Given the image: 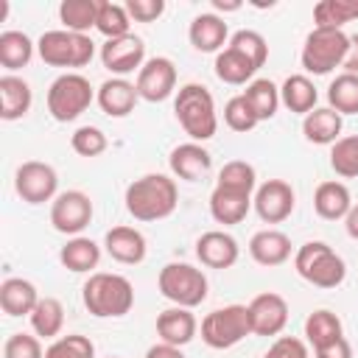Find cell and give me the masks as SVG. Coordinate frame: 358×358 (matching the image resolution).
<instances>
[{
    "instance_id": "obj_24",
    "label": "cell",
    "mask_w": 358,
    "mask_h": 358,
    "mask_svg": "<svg viewBox=\"0 0 358 358\" xmlns=\"http://www.w3.org/2000/svg\"><path fill=\"white\" fill-rule=\"evenodd\" d=\"M39 291L31 280L22 277H8L0 285V308L6 316H31L36 302H39Z\"/></svg>"
},
{
    "instance_id": "obj_19",
    "label": "cell",
    "mask_w": 358,
    "mask_h": 358,
    "mask_svg": "<svg viewBox=\"0 0 358 358\" xmlns=\"http://www.w3.org/2000/svg\"><path fill=\"white\" fill-rule=\"evenodd\" d=\"M95 101L103 109V115H109V117H126L129 112H134V103L140 101V92H137V87L131 81L112 76V78H106L98 87Z\"/></svg>"
},
{
    "instance_id": "obj_35",
    "label": "cell",
    "mask_w": 358,
    "mask_h": 358,
    "mask_svg": "<svg viewBox=\"0 0 358 358\" xmlns=\"http://www.w3.org/2000/svg\"><path fill=\"white\" fill-rule=\"evenodd\" d=\"M98 3L101 0H62L59 6V20L64 31L73 34H87L98 22Z\"/></svg>"
},
{
    "instance_id": "obj_23",
    "label": "cell",
    "mask_w": 358,
    "mask_h": 358,
    "mask_svg": "<svg viewBox=\"0 0 358 358\" xmlns=\"http://www.w3.org/2000/svg\"><path fill=\"white\" fill-rule=\"evenodd\" d=\"M249 255L260 266H282L291 257V238L280 229H260L249 241Z\"/></svg>"
},
{
    "instance_id": "obj_47",
    "label": "cell",
    "mask_w": 358,
    "mask_h": 358,
    "mask_svg": "<svg viewBox=\"0 0 358 358\" xmlns=\"http://www.w3.org/2000/svg\"><path fill=\"white\" fill-rule=\"evenodd\" d=\"M263 358H308V344L296 336H280Z\"/></svg>"
},
{
    "instance_id": "obj_48",
    "label": "cell",
    "mask_w": 358,
    "mask_h": 358,
    "mask_svg": "<svg viewBox=\"0 0 358 358\" xmlns=\"http://www.w3.org/2000/svg\"><path fill=\"white\" fill-rule=\"evenodd\" d=\"M313 352H316V358H352V347H350V341L344 336L330 341V344H324V347H319V350H313Z\"/></svg>"
},
{
    "instance_id": "obj_16",
    "label": "cell",
    "mask_w": 358,
    "mask_h": 358,
    "mask_svg": "<svg viewBox=\"0 0 358 358\" xmlns=\"http://www.w3.org/2000/svg\"><path fill=\"white\" fill-rule=\"evenodd\" d=\"M241 246L238 241L224 229H210L196 241V257L207 268H229L238 263Z\"/></svg>"
},
{
    "instance_id": "obj_9",
    "label": "cell",
    "mask_w": 358,
    "mask_h": 358,
    "mask_svg": "<svg viewBox=\"0 0 358 358\" xmlns=\"http://www.w3.org/2000/svg\"><path fill=\"white\" fill-rule=\"evenodd\" d=\"M252 336L249 308L246 305H227L215 308L201 319V341L213 350H229Z\"/></svg>"
},
{
    "instance_id": "obj_43",
    "label": "cell",
    "mask_w": 358,
    "mask_h": 358,
    "mask_svg": "<svg viewBox=\"0 0 358 358\" xmlns=\"http://www.w3.org/2000/svg\"><path fill=\"white\" fill-rule=\"evenodd\" d=\"M106 145H109V140H106V134H103L98 126H78V129L70 134V148H73L78 157H87V159L101 157V154L106 151Z\"/></svg>"
},
{
    "instance_id": "obj_36",
    "label": "cell",
    "mask_w": 358,
    "mask_h": 358,
    "mask_svg": "<svg viewBox=\"0 0 358 358\" xmlns=\"http://www.w3.org/2000/svg\"><path fill=\"white\" fill-rule=\"evenodd\" d=\"M327 103L341 117L358 115V76L355 73H338L327 87Z\"/></svg>"
},
{
    "instance_id": "obj_22",
    "label": "cell",
    "mask_w": 358,
    "mask_h": 358,
    "mask_svg": "<svg viewBox=\"0 0 358 358\" xmlns=\"http://www.w3.org/2000/svg\"><path fill=\"white\" fill-rule=\"evenodd\" d=\"M34 103L31 84L14 73H6L0 78V117L3 120H20L28 115Z\"/></svg>"
},
{
    "instance_id": "obj_32",
    "label": "cell",
    "mask_w": 358,
    "mask_h": 358,
    "mask_svg": "<svg viewBox=\"0 0 358 358\" xmlns=\"http://www.w3.org/2000/svg\"><path fill=\"white\" fill-rule=\"evenodd\" d=\"M28 319L39 338H59V333L64 327V305L56 296H42Z\"/></svg>"
},
{
    "instance_id": "obj_25",
    "label": "cell",
    "mask_w": 358,
    "mask_h": 358,
    "mask_svg": "<svg viewBox=\"0 0 358 358\" xmlns=\"http://www.w3.org/2000/svg\"><path fill=\"white\" fill-rule=\"evenodd\" d=\"M341 129H344V120L330 106H316L302 120V134L313 145H333L341 137Z\"/></svg>"
},
{
    "instance_id": "obj_42",
    "label": "cell",
    "mask_w": 358,
    "mask_h": 358,
    "mask_svg": "<svg viewBox=\"0 0 358 358\" xmlns=\"http://www.w3.org/2000/svg\"><path fill=\"white\" fill-rule=\"evenodd\" d=\"M45 358H95V344L81 333H67L50 341Z\"/></svg>"
},
{
    "instance_id": "obj_14",
    "label": "cell",
    "mask_w": 358,
    "mask_h": 358,
    "mask_svg": "<svg viewBox=\"0 0 358 358\" xmlns=\"http://www.w3.org/2000/svg\"><path fill=\"white\" fill-rule=\"evenodd\" d=\"M134 87H137L140 98L151 101V103H159V101L171 98L173 90H176V67H173V62L168 56L145 59V64L137 73Z\"/></svg>"
},
{
    "instance_id": "obj_12",
    "label": "cell",
    "mask_w": 358,
    "mask_h": 358,
    "mask_svg": "<svg viewBox=\"0 0 358 358\" xmlns=\"http://www.w3.org/2000/svg\"><path fill=\"white\" fill-rule=\"evenodd\" d=\"M252 204L263 224H282L296 207V193L285 179H266L257 185Z\"/></svg>"
},
{
    "instance_id": "obj_5",
    "label": "cell",
    "mask_w": 358,
    "mask_h": 358,
    "mask_svg": "<svg viewBox=\"0 0 358 358\" xmlns=\"http://www.w3.org/2000/svg\"><path fill=\"white\" fill-rule=\"evenodd\" d=\"M350 53V36L338 28H313L305 36L302 45V67L313 76H327L336 67H344V59Z\"/></svg>"
},
{
    "instance_id": "obj_10",
    "label": "cell",
    "mask_w": 358,
    "mask_h": 358,
    "mask_svg": "<svg viewBox=\"0 0 358 358\" xmlns=\"http://www.w3.org/2000/svg\"><path fill=\"white\" fill-rule=\"evenodd\" d=\"M14 190L25 204H45L53 201L59 193V176L56 168L39 159H28L14 173Z\"/></svg>"
},
{
    "instance_id": "obj_7",
    "label": "cell",
    "mask_w": 358,
    "mask_h": 358,
    "mask_svg": "<svg viewBox=\"0 0 358 358\" xmlns=\"http://www.w3.org/2000/svg\"><path fill=\"white\" fill-rule=\"evenodd\" d=\"M95 90L90 84L87 76L81 73H62L50 90H48V112L53 120L59 123H70L76 120L81 112L90 109V103L95 101Z\"/></svg>"
},
{
    "instance_id": "obj_52",
    "label": "cell",
    "mask_w": 358,
    "mask_h": 358,
    "mask_svg": "<svg viewBox=\"0 0 358 358\" xmlns=\"http://www.w3.org/2000/svg\"><path fill=\"white\" fill-rule=\"evenodd\" d=\"M243 3L241 0H213V8L215 11H238Z\"/></svg>"
},
{
    "instance_id": "obj_2",
    "label": "cell",
    "mask_w": 358,
    "mask_h": 358,
    "mask_svg": "<svg viewBox=\"0 0 358 358\" xmlns=\"http://www.w3.org/2000/svg\"><path fill=\"white\" fill-rule=\"evenodd\" d=\"M173 112L179 126L185 129V134L193 143H204L210 137H215L218 131V112H215V101L213 92L204 84H185L179 87L176 98H173Z\"/></svg>"
},
{
    "instance_id": "obj_3",
    "label": "cell",
    "mask_w": 358,
    "mask_h": 358,
    "mask_svg": "<svg viewBox=\"0 0 358 358\" xmlns=\"http://www.w3.org/2000/svg\"><path fill=\"white\" fill-rule=\"evenodd\" d=\"M84 308L98 319H117L126 316L134 305V288L123 274L95 271L81 288Z\"/></svg>"
},
{
    "instance_id": "obj_38",
    "label": "cell",
    "mask_w": 358,
    "mask_h": 358,
    "mask_svg": "<svg viewBox=\"0 0 358 358\" xmlns=\"http://www.w3.org/2000/svg\"><path fill=\"white\" fill-rule=\"evenodd\" d=\"M218 187H227V190H238V193L252 196L255 187H257L255 165H249L246 159H229V162L218 171Z\"/></svg>"
},
{
    "instance_id": "obj_13",
    "label": "cell",
    "mask_w": 358,
    "mask_h": 358,
    "mask_svg": "<svg viewBox=\"0 0 358 358\" xmlns=\"http://www.w3.org/2000/svg\"><path fill=\"white\" fill-rule=\"evenodd\" d=\"M101 62L103 67L123 78L129 73H140V67L145 64V42L137 36V34H126V36H117V39H106L101 45Z\"/></svg>"
},
{
    "instance_id": "obj_50",
    "label": "cell",
    "mask_w": 358,
    "mask_h": 358,
    "mask_svg": "<svg viewBox=\"0 0 358 358\" xmlns=\"http://www.w3.org/2000/svg\"><path fill=\"white\" fill-rule=\"evenodd\" d=\"M344 73H355L358 76V34L350 36V53L344 59Z\"/></svg>"
},
{
    "instance_id": "obj_37",
    "label": "cell",
    "mask_w": 358,
    "mask_h": 358,
    "mask_svg": "<svg viewBox=\"0 0 358 358\" xmlns=\"http://www.w3.org/2000/svg\"><path fill=\"white\" fill-rule=\"evenodd\" d=\"M358 20V0H322L313 6V28H338Z\"/></svg>"
},
{
    "instance_id": "obj_34",
    "label": "cell",
    "mask_w": 358,
    "mask_h": 358,
    "mask_svg": "<svg viewBox=\"0 0 358 358\" xmlns=\"http://www.w3.org/2000/svg\"><path fill=\"white\" fill-rule=\"evenodd\" d=\"M243 98L249 101L257 120H271L277 115V106H280V87L271 78H255L246 84Z\"/></svg>"
},
{
    "instance_id": "obj_30",
    "label": "cell",
    "mask_w": 358,
    "mask_h": 358,
    "mask_svg": "<svg viewBox=\"0 0 358 358\" xmlns=\"http://www.w3.org/2000/svg\"><path fill=\"white\" fill-rule=\"evenodd\" d=\"M215 76L224 81V84H249V81H255V73H257V67L243 56V53H238L235 48H224L221 53H215Z\"/></svg>"
},
{
    "instance_id": "obj_44",
    "label": "cell",
    "mask_w": 358,
    "mask_h": 358,
    "mask_svg": "<svg viewBox=\"0 0 358 358\" xmlns=\"http://www.w3.org/2000/svg\"><path fill=\"white\" fill-rule=\"evenodd\" d=\"M224 123L232 131H252L260 120H257V115L252 112V106H249V101L243 95H232L227 101V106H224Z\"/></svg>"
},
{
    "instance_id": "obj_21",
    "label": "cell",
    "mask_w": 358,
    "mask_h": 358,
    "mask_svg": "<svg viewBox=\"0 0 358 358\" xmlns=\"http://www.w3.org/2000/svg\"><path fill=\"white\" fill-rule=\"evenodd\" d=\"M187 39L199 53H221L229 39V28L218 14H199L187 28Z\"/></svg>"
},
{
    "instance_id": "obj_26",
    "label": "cell",
    "mask_w": 358,
    "mask_h": 358,
    "mask_svg": "<svg viewBox=\"0 0 358 358\" xmlns=\"http://www.w3.org/2000/svg\"><path fill=\"white\" fill-rule=\"evenodd\" d=\"M313 210L324 221H341V218H347V213L352 210V199H350L347 185L338 182V179L322 182L316 187V193H313Z\"/></svg>"
},
{
    "instance_id": "obj_15",
    "label": "cell",
    "mask_w": 358,
    "mask_h": 358,
    "mask_svg": "<svg viewBox=\"0 0 358 358\" xmlns=\"http://www.w3.org/2000/svg\"><path fill=\"white\" fill-rule=\"evenodd\" d=\"M246 308H249L252 336H280L288 324V302L274 291L257 294Z\"/></svg>"
},
{
    "instance_id": "obj_51",
    "label": "cell",
    "mask_w": 358,
    "mask_h": 358,
    "mask_svg": "<svg viewBox=\"0 0 358 358\" xmlns=\"http://www.w3.org/2000/svg\"><path fill=\"white\" fill-rule=\"evenodd\" d=\"M344 227H347V235H350L352 241H358V204H352V210L347 213Z\"/></svg>"
},
{
    "instance_id": "obj_49",
    "label": "cell",
    "mask_w": 358,
    "mask_h": 358,
    "mask_svg": "<svg viewBox=\"0 0 358 358\" xmlns=\"http://www.w3.org/2000/svg\"><path fill=\"white\" fill-rule=\"evenodd\" d=\"M145 358H185V352H182V347H173V344L159 341V344H154V347L145 350Z\"/></svg>"
},
{
    "instance_id": "obj_6",
    "label": "cell",
    "mask_w": 358,
    "mask_h": 358,
    "mask_svg": "<svg viewBox=\"0 0 358 358\" xmlns=\"http://www.w3.org/2000/svg\"><path fill=\"white\" fill-rule=\"evenodd\" d=\"M36 53L50 67H87L95 56V42L90 34H73V31H45L36 42Z\"/></svg>"
},
{
    "instance_id": "obj_18",
    "label": "cell",
    "mask_w": 358,
    "mask_h": 358,
    "mask_svg": "<svg viewBox=\"0 0 358 358\" xmlns=\"http://www.w3.org/2000/svg\"><path fill=\"white\" fill-rule=\"evenodd\" d=\"M103 246H106V255L123 266H137L145 260V235L134 227H112L103 238Z\"/></svg>"
},
{
    "instance_id": "obj_53",
    "label": "cell",
    "mask_w": 358,
    "mask_h": 358,
    "mask_svg": "<svg viewBox=\"0 0 358 358\" xmlns=\"http://www.w3.org/2000/svg\"><path fill=\"white\" fill-rule=\"evenodd\" d=\"M109 358H117V355H109Z\"/></svg>"
},
{
    "instance_id": "obj_29",
    "label": "cell",
    "mask_w": 358,
    "mask_h": 358,
    "mask_svg": "<svg viewBox=\"0 0 358 358\" xmlns=\"http://www.w3.org/2000/svg\"><path fill=\"white\" fill-rule=\"evenodd\" d=\"M59 260L64 268L76 271V274H84V271H92L101 260V246L92 241V238H84V235H76L70 238L62 252H59Z\"/></svg>"
},
{
    "instance_id": "obj_28",
    "label": "cell",
    "mask_w": 358,
    "mask_h": 358,
    "mask_svg": "<svg viewBox=\"0 0 358 358\" xmlns=\"http://www.w3.org/2000/svg\"><path fill=\"white\" fill-rule=\"evenodd\" d=\"M316 101H319V92L313 87V81L305 76V73H294L282 81L280 87V103L288 109V112H296V115H308L316 109Z\"/></svg>"
},
{
    "instance_id": "obj_40",
    "label": "cell",
    "mask_w": 358,
    "mask_h": 358,
    "mask_svg": "<svg viewBox=\"0 0 358 358\" xmlns=\"http://www.w3.org/2000/svg\"><path fill=\"white\" fill-rule=\"evenodd\" d=\"M330 168L341 179H355L358 176V134L338 137L330 148Z\"/></svg>"
},
{
    "instance_id": "obj_41",
    "label": "cell",
    "mask_w": 358,
    "mask_h": 358,
    "mask_svg": "<svg viewBox=\"0 0 358 358\" xmlns=\"http://www.w3.org/2000/svg\"><path fill=\"white\" fill-rule=\"evenodd\" d=\"M229 48H235L238 53H243L257 70L266 64V59H268V42L263 39V34H257V31H252V28H243V31H235L232 36H229Z\"/></svg>"
},
{
    "instance_id": "obj_46",
    "label": "cell",
    "mask_w": 358,
    "mask_h": 358,
    "mask_svg": "<svg viewBox=\"0 0 358 358\" xmlns=\"http://www.w3.org/2000/svg\"><path fill=\"white\" fill-rule=\"evenodd\" d=\"M126 11L134 22H154L165 14V0H126Z\"/></svg>"
},
{
    "instance_id": "obj_27",
    "label": "cell",
    "mask_w": 358,
    "mask_h": 358,
    "mask_svg": "<svg viewBox=\"0 0 358 358\" xmlns=\"http://www.w3.org/2000/svg\"><path fill=\"white\" fill-rule=\"evenodd\" d=\"M252 210V196L246 193H238V190H227V187H218L210 193V215L224 224V227H232V224H241Z\"/></svg>"
},
{
    "instance_id": "obj_39",
    "label": "cell",
    "mask_w": 358,
    "mask_h": 358,
    "mask_svg": "<svg viewBox=\"0 0 358 358\" xmlns=\"http://www.w3.org/2000/svg\"><path fill=\"white\" fill-rule=\"evenodd\" d=\"M129 25H131V17H129L126 6H120V3H106V0L98 3V22H95V31H101L106 39H117V36L131 34Z\"/></svg>"
},
{
    "instance_id": "obj_4",
    "label": "cell",
    "mask_w": 358,
    "mask_h": 358,
    "mask_svg": "<svg viewBox=\"0 0 358 358\" xmlns=\"http://www.w3.org/2000/svg\"><path fill=\"white\" fill-rule=\"evenodd\" d=\"M294 268L302 280L316 288H338L347 277L341 255H336L324 241H308L294 255Z\"/></svg>"
},
{
    "instance_id": "obj_45",
    "label": "cell",
    "mask_w": 358,
    "mask_h": 358,
    "mask_svg": "<svg viewBox=\"0 0 358 358\" xmlns=\"http://www.w3.org/2000/svg\"><path fill=\"white\" fill-rule=\"evenodd\" d=\"M3 358H45V350L39 344V336L14 333L3 344Z\"/></svg>"
},
{
    "instance_id": "obj_1",
    "label": "cell",
    "mask_w": 358,
    "mask_h": 358,
    "mask_svg": "<svg viewBox=\"0 0 358 358\" xmlns=\"http://www.w3.org/2000/svg\"><path fill=\"white\" fill-rule=\"evenodd\" d=\"M126 210L134 221H162L179 204V187L165 173H145L126 187Z\"/></svg>"
},
{
    "instance_id": "obj_20",
    "label": "cell",
    "mask_w": 358,
    "mask_h": 358,
    "mask_svg": "<svg viewBox=\"0 0 358 358\" xmlns=\"http://www.w3.org/2000/svg\"><path fill=\"white\" fill-rule=\"evenodd\" d=\"M196 330H199V322H196V316H193L190 308L173 305V308H168V310H162V313L157 316V336H159L165 344L185 347V344L193 341Z\"/></svg>"
},
{
    "instance_id": "obj_33",
    "label": "cell",
    "mask_w": 358,
    "mask_h": 358,
    "mask_svg": "<svg viewBox=\"0 0 358 358\" xmlns=\"http://www.w3.org/2000/svg\"><path fill=\"white\" fill-rule=\"evenodd\" d=\"M34 39L22 31H3L0 34V64L6 70H20L34 59Z\"/></svg>"
},
{
    "instance_id": "obj_31",
    "label": "cell",
    "mask_w": 358,
    "mask_h": 358,
    "mask_svg": "<svg viewBox=\"0 0 358 358\" xmlns=\"http://www.w3.org/2000/svg\"><path fill=\"white\" fill-rule=\"evenodd\" d=\"M341 336H344V327H341V319L333 310L319 308V310L308 313V319H305V338H308V344L313 350H319V347H324V344H330V341H336Z\"/></svg>"
},
{
    "instance_id": "obj_11",
    "label": "cell",
    "mask_w": 358,
    "mask_h": 358,
    "mask_svg": "<svg viewBox=\"0 0 358 358\" xmlns=\"http://www.w3.org/2000/svg\"><path fill=\"white\" fill-rule=\"evenodd\" d=\"M92 221V199L84 190H64L50 201V224L62 235H81Z\"/></svg>"
},
{
    "instance_id": "obj_8",
    "label": "cell",
    "mask_w": 358,
    "mask_h": 358,
    "mask_svg": "<svg viewBox=\"0 0 358 358\" xmlns=\"http://www.w3.org/2000/svg\"><path fill=\"white\" fill-rule=\"evenodd\" d=\"M159 294L179 308H196L207 299V277L190 263H165L157 277Z\"/></svg>"
},
{
    "instance_id": "obj_17",
    "label": "cell",
    "mask_w": 358,
    "mask_h": 358,
    "mask_svg": "<svg viewBox=\"0 0 358 358\" xmlns=\"http://www.w3.org/2000/svg\"><path fill=\"white\" fill-rule=\"evenodd\" d=\"M168 165H171V173L176 179H185V182H199L210 173L213 168V157L210 151L201 145V143H182L171 151L168 157Z\"/></svg>"
}]
</instances>
